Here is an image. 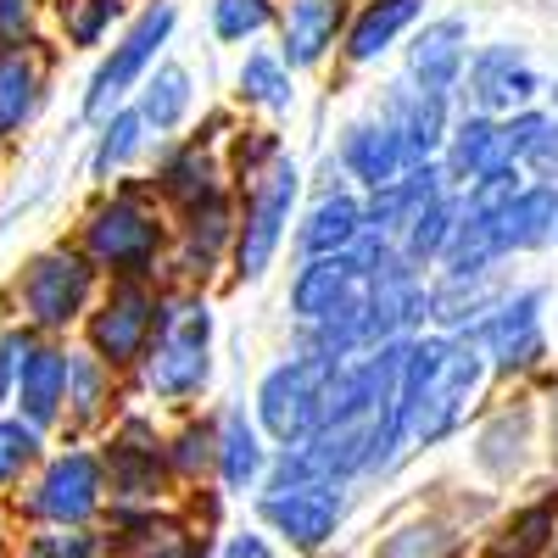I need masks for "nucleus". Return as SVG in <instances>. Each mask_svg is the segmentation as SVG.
<instances>
[{
    "label": "nucleus",
    "instance_id": "nucleus-1",
    "mask_svg": "<svg viewBox=\"0 0 558 558\" xmlns=\"http://www.w3.org/2000/svg\"><path fill=\"white\" fill-rule=\"evenodd\" d=\"M213 380V307L202 291L162 296L157 336L140 357V386L157 402H196Z\"/></svg>",
    "mask_w": 558,
    "mask_h": 558
},
{
    "label": "nucleus",
    "instance_id": "nucleus-2",
    "mask_svg": "<svg viewBox=\"0 0 558 558\" xmlns=\"http://www.w3.org/2000/svg\"><path fill=\"white\" fill-rule=\"evenodd\" d=\"M96 263L84 257V246H51V252H34L23 263V274L12 279V313L23 330L57 341L68 324L89 318L96 307Z\"/></svg>",
    "mask_w": 558,
    "mask_h": 558
},
{
    "label": "nucleus",
    "instance_id": "nucleus-3",
    "mask_svg": "<svg viewBox=\"0 0 558 558\" xmlns=\"http://www.w3.org/2000/svg\"><path fill=\"white\" fill-rule=\"evenodd\" d=\"M84 257L112 279H151L168 246V223L157 218V207L134 191L107 196L101 207H89L84 229H78Z\"/></svg>",
    "mask_w": 558,
    "mask_h": 558
},
{
    "label": "nucleus",
    "instance_id": "nucleus-4",
    "mask_svg": "<svg viewBox=\"0 0 558 558\" xmlns=\"http://www.w3.org/2000/svg\"><path fill=\"white\" fill-rule=\"evenodd\" d=\"M101 502H107V458L68 447L57 458H45V470L34 475L23 497V514L51 531H84L101 514Z\"/></svg>",
    "mask_w": 558,
    "mask_h": 558
},
{
    "label": "nucleus",
    "instance_id": "nucleus-5",
    "mask_svg": "<svg viewBox=\"0 0 558 558\" xmlns=\"http://www.w3.org/2000/svg\"><path fill=\"white\" fill-rule=\"evenodd\" d=\"M336 368L341 363H330V357L296 352L291 363H279V368H268V375H263V386H257V418H263V430L279 447H302L318 430Z\"/></svg>",
    "mask_w": 558,
    "mask_h": 558
},
{
    "label": "nucleus",
    "instance_id": "nucleus-6",
    "mask_svg": "<svg viewBox=\"0 0 558 558\" xmlns=\"http://www.w3.org/2000/svg\"><path fill=\"white\" fill-rule=\"evenodd\" d=\"M173 23H179V7H173V0H151V7L123 28V39L112 45V57H107L96 73H89V89H84V118L107 123V118L123 107L129 89H140V84L151 78V62H157V51L168 45Z\"/></svg>",
    "mask_w": 558,
    "mask_h": 558
},
{
    "label": "nucleus",
    "instance_id": "nucleus-7",
    "mask_svg": "<svg viewBox=\"0 0 558 558\" xmlns=\"http://www.w3.org/2000/svg\"><path fill=\"white\" fill-rule=\"evenodd\" d=\"M157 318H162V296L146 286V279H112V291L84 318V341L101 363L134 368L140 357H146L151 336H157Z\"/></svg>",
    "mask_w": 558,
    "mask_h": 558
},
{
    "label": "nucleus",
    "instance_id": "nucleus-8",
    "mask_svg": "<svg viewBox=\"0 0 558 558\" xmlns=\"http://www.w3.org/2000/svg\"><path fill=\"white\" fill-rule=\"evenodd\" d=\"M296 191H302V173L296 162L279 151L257 179H252V196H246V213H241V235H235V274L241 279H257L268 274L279 241H286V223H291V207H296Z\"/></svg>",
    "mask_w": 558,
    "mask_h": 558
},
{
    "label": "nucleus",
    "instance_id": "nucleus-9",
    "mask_svg": "<svg viewBox=\"0 0 558 558\" xmlns=\"http://www.w3.org/2000/svg\"><path fill=\"white\" fill-rule=\"evenodd\" d=\"M542 307H547V291H508L475 330H463L470 341H481L486 363L502 368V375H525L547 357V330H542Z\"/></svg>",
    "mask_w": 558,
    "mask_h": 558
},
{
    "label": "nucleus",
    "instance_id": "nucleus-10",
    "mask_svg": "<svg viewBox=\"0 0 558 558\" xmlns=\"http://www.w3.org/2000/svg\"><path fill=\"white\" fill-rule=\"evenodd\" d=\"M463 96L486 118H514L542 96V73L525 57V45H481L463 68Z\"/></svg>",
    "mask_w": 558,
    "mask_h": 558
},
{
    "label": "nucleus",
    "instance_id": "nucleus-11",
    "mask_svg": "<svg viewBox=\"0 0 558 558\" xmlns=\"http://www.w3.org/2000/svg\"><path fill=\"white\" fill-rule=\"evenodd\" d=\"M486 352H481V341H452V352H447V363L436 368V380H430V391H425V402H418V425H413V441L425 447V441H441L458 418H463V402H470L475 391H481V380H486Z\"/></svg>",
    "mask_w": 558,
    "mask_h": 558
},
{
    "label": "nucleus",
    "instance_id": "nucleus-12",
    "mask_svg": "<svg viewBox=\"0 0 558 558\" xmlns=\"http://www.w3.org/2000/svg\"><path fill=\"white\" fill-rule=\"evenodd\" d=\"M68 386H73V352L62 341H34L23 352V368H17V418H28L34 430H51L68 418Z\"/></svg>",
    "mask_w": 558,
    "mask_h": 558
},
{
    "label": "nucleus",
    "instance_id": "nucleus-13",
    "mask_svg": "<svg viewBox=\"0 0 558 558\" xmlns=\"http://www.w3.org/2000/svg\"><path fill=\"white\" fill-rule=\"evenodd\" d=\"M380 118L402 134V146L413 151V162H436L447 134H452V112H447V96H436V89H418L408 73L386 84L380 96Z\"/></svg>",
    "mask_w": 558,
    "mask_h": 558
},
{
    "label": "nucleus",
    "instance_id": "nucleus-14",
    "mask_svg": "<svg viewBox=\"0 0 558 558\" xmlns=\"http://www.w3.org/2000/svg\"><path fill=\"white\" fill-rule=\"evenodd\" d=\"M347 514V497H341V481H313V486H296V492H274L263 497V520L286 536L291 547H318L330 542L336 525Z\"/></svg>",
    "mask_w": 558,
    "mask_h": 558
},
{
    "label": "nucleus",
    "instance_id": "nucleus-15",
    "mask_svg": "<svg viewBox=\"0 0 558 558\" xmlns=\"http://www.w3.org/2000/svg\"><path fill=\"white\" fill-rule=\"evenodd\" d=\"M463 68H470V23L463 17H436L413 34L408 45V78L418 89H436V96H452L463 89Z\"/></svg>",
    "mask_w": 558,
    "mask_h": 558
},
{
    "label": "nucleus",
    "instance_id": "nucleus-16",
    "mask_svg": "<svg viewBox=\"0 0 558 558\" xmlns=\"http://www.w3.org/2000/svg\"><path fill=\"white\" fill-rule=\"evenodd\" d=\"M341 168L363 184V191H386L413 168V151L402 146V134L375 112V118H357L341 134Z\"/></svg>",
    "mask_w": 558,
    "mask_h": 558
},
{
    "label": "nucleus",
    "instance_id": "nucleus-17",
    "mask_svg": "<svg viewBox=\"0 0 558 558\" xmlns=\"http://www.w3.org/2000/svg\"><path fill=\"white\" fill-rule=\"evenodd\" d=\"M235 235H241V223H235V207H229V196H207L196 207H184V223H179V274L184 279H207L223 252H235Z\"/></svg>",
    "mask_w": 558,
    "mask_h": 558
},
{
    "label": "nucleus",
    "instance_id": "nucleus-18",
    "mask_svg": "<svg viewBox=\"0 0 558 558\" xmlns=\"http://www.w3.org/2000/svg\"><path fill=\"white\" fill-rule=\"evenodd\" d=\"M341 23H347V0H286V12H279V34H286L279 57L291 68H318L330 57Z\"/></svg>",
    "mask_w": 558,
    "mask_h": 558
},
{
    "label": "nucleus",
    "instance_id": "nucleus-19",
    "mask_svg": "<svg viewBox=\"0 0 558 558\" xmlns=\"http://www.w3.org/2000/svg\"><path fill=\"white\" fill-rule=\"evenodd\" d=\"M162 463L168 452H157V436L146 430V418H123V430L107 441V481L118 497H157L162 486Z\"/></svg>",
    "mask_w": 558,
    "mask_h": 558
},
{
    "label": "nucleus",
    "instance_id": "nucleus-20",
    "mask_svg": "<svg viewBox=\"0 0 558 558\" xmlns=\"http://www.w3.org/2000/svg\"><path fill=\"white\" fill-rule=\"evenodd\" d=\"M45 107V57L34 45H0V140L23 134Z\"/></svg>",
    "mask_w": 558,
    "mask_h": 558
},
{
    "label": "nucleus",
    "instance_id": "nucleus-21",
    "mask_svg": "<svg viewBox=\"0 0 558 558\" xmlns=\"http://www.w3.org/2000/svg\"><path fill=\"white\" fill-rule=\"evenodd\" d=\"M357 241H363V202H357V196H347V191H324V196L307 207L302 229H296L302 257L352 252Z\"/></svg>",
    "mask_w": 558,
    "mask_h": 558
},
{
    "label": "nucleus",
    "instance_id": "nucleus-22",
    "mask_svg": "<svg viewBox=\"0 0 558 558\" xmlns=\"http://www.w3.org/2000/svg\"><path fill=\"white\" fill-rule=\"evenodd\" d=\"M418 12H425V0H368V7L352 17V28H347V62L352 68L380 62L391 45L418 23Z\"/></svg>",
    "mask_w": 558,
    "mask_h": 558
},
{
    "label": "nucleus",
    "instance_id": "nucleus-23",
    "mask_svg": "<svg viewBox=\"0 0 558 558\" xmlns=\"http://www.w3.org/2000/svg\"><path fill=\"white\" fill-rule=\"evenodd\" d=\"M502 157V123L486 118V112H470V118H458L452 134H447V146H441V168L452 184H475L481 173H492Z\"/></svg>",
    "mask_w": 558,
    "mask_h": 558
},
{
    "label": "nucleus",
    "instance_id": "nucleus-24",
    "mask_svg": "<svg viewBox=\"0 0 558 558\" xmlns=\"http://www.w3.org/2000/svg\"><path fill=\"white\" fill-rule=\"evenodd\" d=\"M558 235V184H525V191L502 207L497 218V241H502V257L508 252H536Z\"/></svg>",
    "mask_w": 558,
    "mask_h": 558
},
{
    "label": "nucleus",
    "instance_id": "nucleus-25",
    "mask_svg": "<svg viewBox=\"0 0 558 558\" xmlns=\"http://www.w3.org/2000/svg\"><path fill=\"white\" fill-rule=\"evenodd\" d=\"M218 475H223L229 492H246L268 475V447L241 408H229L223 425H218Z\"/></svg>",
    "mask_w": 558,
    "mask_h": 558
},
{
    "label": "nucleus",
    "instance_id": "nucleus-26",
    "mask_svg": "<svg viewBox=\"0 0 558 558\" xmlns=\"http://www.w3.org/2000/svg\"><path fill=\"white\" fill-rule=\"evenodd\" d=\"M157 196L173 202V207H196V202L218 196V162H213V151L202 146V140H191V146H179V151L162 157Z\"/></svg>",
    "mask_w": 558,
    "mask_h": 558
},
{
    "label": "nucleus",
    "instance_id": "nucleus-27",
    "mask_svg": "<svg viewBox=\"0 0 558 558\" xmlns=\"http://www.w3.org/2000/svg\"><path fill=\"white\" fill-rule=\"evenodd\" d=\"M191 101H196V89H191V73H184L179 62H162L146 84H140V118H146L157 134H173L184 118H191Z\"/></svg>",
    "mask_w": 558,
    "mask_h": 558
},
{
    "label": "nucleus",
    "instance_id": "nucleus-28",
    "mask_svg": "<svg viewBox=\"0 0 558 558\" xmlns=\"http://www.w3.org/2000/svg\"><path fill=\"white\" fill-rule=\"evenodd\" d=\"M118 391V368L101 363L96 352H73V386H68V418L73 425H96L112 408Z\"/></svg>",
    "mask_w": 558,
    "mask_h": 558
},
{
    "label": "nucleus",
    "instance_id": "nucleus-29",
    "mask_svg": "<svg viewBox=\"0 0 558 558\" xmlns=\"http://www.w3.org/2000/svg\"><path fill=\"white\" fill-rule=\"evenodd\" d=\"M458 213H463V207H458L452 191H447L441 202H430L425 213L408 223V235L397 241V252H402L408 263H418V268H425V263H441L447 246H452V235H458Z\"/></svg>",
    "mask_w": 558,
    "mask_h": 558
},
{
    "label": "nucleus",
    "instance_id": "nucleus-30",
    "mask_svg": "<svg viewBox=\"0 0 558 558\" xmlns=\"http://www.w3.org/2000/svg\"><path fill=\"white\" fill-rule=\"evenodd\" d=\"M146 140H151V123L140 118V107H118L107 123H101V140H96V179H112L123 173L140 151H146Z\"/></svg>",
    "mask_w": 558,
    "mask_h": 558
},
{
    "label": "nucleus",
    "instance_id": "nucleus-31",
    "mask_svg": "<svg viewBox=\"0 0 558 558\" xmlns=\"http://www.w3.org/2000/svg\"><path fill=\"white\" fill-rule=\"evenodd\" d=\"M241 101L263 112H291V62L274 51H252L241 62Z\"/></svg>",
    "mask_w": 558,
    "mask_h": 558
},
{
    "label": "nucleus",
    "instance_id": "nucleus-32",
    "mask_svg": "<svg viewBox=\"0 0 558 558\" xmlns=\"http://www.w3.org/2000/svg\"><path fill=\"white\" fill-rule=\"evenodd\" d=\"M118 17H123V0H57V23L73 51H96Z\"/></svg>",
    "mask_w": 558,
    "mask_h": 558
},
{
    "label": "nucleus",
    "instance_id": "nucleus-33",
    "mask_svg": "<svg viewBox=\"0 0 558 558\" xmlns=\"http://www.w3.org/2000/svg\"><path fill=\"white\" fill-rule=\"evenodd\" d=\"M553 520H558V502H553V497H547V502L520 508V514L497 531L492 558H536V553L547 547V536H553Z\"/></svg>",
    "mask_w": 558,
    "mask_h": 558
},
{
    "label": "nucleus",
    "instance_id": "nucleus-34",
    "mask_svg": "<svg viewBox=\"0 0 558 558\" xmlns=\"http://www.w3.org/2000/svg\"><path fill=\"white\" fill-rule=\"evenodd\" d=\"M45 452V430H34L28 418H7L0 413V492L17 486Z\"/></svg>",
    "mask_w": 558,
    "mask_h": 558
},
{
    "label": "nucleus",
    "instance_id": "nucleus-35",
    "mask_svg": "<svg viewBox=\"0 0 558 558\" xmlns=\"http://www.w3.org/2000/svg\"><path fill=\"white\" fill-rule=\"evenodd\" d=\"M274 23V0H213V34L223 45H241Z\"/></svg>",
    "mask_w": 558,
    "mask_h": 558
},
{
    "label": "nucleus",
    "instance_id": "nucleus-36",
    "mask_svg": "<svg viewBox=\"0 0 558 558\" xmlns=\"http://www.w3.org/2000/svg\"><path fill=\"white\" fill-rule=\"evenodd\" d=\"M207 463H218V430H213V425H191V430L168 447V470L184 475V481H196Z\"/></svg>",
    "mask_w": 558,
    "mask_h": 558
},
{
    "label": "nucleus",
    "instance_id": "nucleus-37",
    "mask_svg": "<svg viewBox=\"0 0 558 558\" xmlns=\"http://www.w3.org/2000/svg\"><path fill=\"white\" fill-rule=\"evenodd\" d=\"M447 553H452V536L441 525H408L380 547V558H447Z\"/></svg>",
    "mask_w": 558,
    "mask_h": 558
},
{
    "label": "nucleus",
    "instance_id": "nucleus-38",
    "mask_svg": "<svg viewBox=\"0 0 558 558\" xmlns=\"http://www.w3.org/2000/svg\"><path fill=\"white\" fill-rule=\"evenodd\" d=\"M547 123H553V118H547V112H531V107L514 112V118H502V157L525 168V157L536 151V140H542Z\"/></svg>",
    "mask_w": 558,
    "mask_h": 558
},
{
    "label": "nucleus",
    "instance_id": "nucleus-39",
    "mask_svg": "<svg viewBox=\"0 0 558 558\" xmlns=\"http://www.w3.org/2000/svg\"><path fill=\"white\" fill-rule=\"evenodd\" d=\"M34 341H39V336L23 330V324H12V330L0 336V413L17 402V368H23V352H28Z\"/></svg>",
    "mask_w": 558,
    "mask_h": 558
},
{
    "label": "nucleus",
    "instance_id": "nucleus-40",
    "mask_svg": "<svg viewBox=\"0 0 558 558\" xmlns=\"http://www.w3.org/2000/svg\"><path fill=\"white\" fill-rule=\"evenodd\" d=\"M23 558H96V536L89 531H45L23 547Z\"/></svg>",
    "mask_w": 558,
    "mask_h": 558
},
{
    "label": "nucleus",
    "instance_id": "nucleus-41",
    "mask_svg": "<svg viewBox=\"0 0 558 558\" xmlns=\"http://www.w3.org/2000/svg\"><path fill=\"white\" fill-rule=\"evenodd\" d=\"M39 0H0V45H34Z\"/></svg>",
    "mask_w": 558,
    "mask_h": 558
},
{
    "label": "nucleus",
    "instance_id": "nucleus-42",
    "mask_svg": "<svg viewBox=\"0 0 558 558\" xmlns=\"http://www.w3.org/2000/svg\"><path fill=\"white\" fill-rule=\"evenodd\" d=\"M525 168H531L542 184H558V118L542 129V140H536V151L525 157Z\"/></svg>",
    "mask_w": 558,
    "mask_h": 558
},
{
    "label": "nucleus",
    "instance_id": "nucleus-43",
    "mask_svg": "<svg viewBox=\"0 0 558 558\" xmlns=\"http://www.w3.org/2000/svg\"><path fill=\"white\" fill-rule=\"evenodd\" d=\"M218 558H274V547L257 536V531H241V536H229V547Z\"/></svg>",
    "mask_w": 558,
    "mask_h": 558
},
{
    "label": "nucleus",
    "instance_id": "nucleus-44",
    "mask_svg": "<svg viewBox=\"0 0 558 558\" xmlns=\"http://www.w3.org/2000/svg\"><path fill=\"white\" fill-rule=\"evenodd\" d=\"M146 558H196V553H191V547H184V542L168 531L162 542H151V553H146Z\"/></svg>",
    "mask_w": 558,
    "mask_h": 558
},
{
    "label": "nucleus",
    "instance_id": "nucleus-45",
    "mask_svg": "<svg viewBox=\"0 0 558 558\" xmlns=\"http://www.w3.org/2000/svg\"><path fill=\"white\" fill-rule=\"evenodd\" d=\"M0 558H7V520H0Z\"/></svg>",
    "mask_w": 558,
    "mask_h": 558
},
{
    "label": "nucleus",
    "instance_id": "nucleus-46",
    "mask_svg": "<svg viewBox=\"0 0 558 558\" xmlns=\"http://www.w3.org/2000/svg\"><path fill=\"white\" fill-rule=\"evenodd\" d=\"M547 96H553V107H558V84H553V89H547Z\"/></svg>",
    "mask_w": 558,
    "mask_h": 558
}]
</instances>
